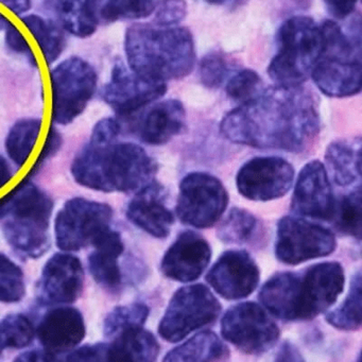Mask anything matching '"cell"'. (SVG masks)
I'll return each instance as SVG.
<instances>
[{
	"label": "cell",
	"mask_w": 362,
	"mask_h": 362,
	"mask_svg": "<svg viewBox=\"0 0 362 362\" xmlns=\"http://www.w3.org/2000/svg\"><path fill=\"white\" fill-rule=\"evenodd\" d=\"M13 177L11 166L4 156H0V189L5 187Z\"/></svg>",
	"instance_id": "obj_47"
},
{
	"label": "cell",
	"mask_w": 362,
	"mask_h": 362,
	"mask_svg": "<svg viewBox=\"0 0 362 362\" xmlns=\"http://www.w3.org/2000/svg\"><path fill=\"white\" fill-rule=\"evenodd\" d=\"M52 122L61 126L79 117L97 90L98 77L94 67L79 57H71L50 73Z\"/></svg>",
	"instance_id": "obj_8"
},
{
	"label": "cell",
	"mask_w": 362,
	"mask_h": 362,
	"mask_svg": "<svg viewBox=\"0 0 362 362\" xmlns=\"http://www.w3.org/2000/svg\"><path fill=\"white\" fill-rule=\"evenodd\" d=\"M35 336L31 320L23 313L9 315L0 321V355L5 349L29 346Z\"/></svg>",
	"instance_id": "obj_32"
},
{
	"label": "cell",
	"mask_w": 362,
	"mask_h": 362,
	"mask_svg": "<svg viewBox=\"0 0 362 362\" xmlns=\"http://www.w3.org/2000/svg\"><path fill=\"white\" fill-rule=\"evenodd\" d=\"M336 247L334 233L321 224L293 216L279 220L275 255L284 264L296 266L307 260L325 257Z\"/></svg>",
	"instance_id": "obj_13"
},
{
	"label": "cell",
	"mask_w": 362,
	"mask_h": 362,
	"mask_svg": "<svg viewBox=\"0 0 362 362\" xmlns=\"http://www.w3.org/2000/svg\"><path fill=\"white\" fill-rule=\"evenodd\" d=\"M166 92L165 82L146 79L124 63L117 62L112 69L111 79L103 88V99L120 116H129L158 100Z\"/></svg>",
	"instance_id": "obj_15"
},
{
	"label": "cell",
	"mask_w": 362,
	"mask_h": 362,
	"mask_svg": "<svg viewBox=\"0 0 362 362\" xmlns=\"http://www.w3.org/2000/svg\"><path fill=\"white\" fill-rule=\"evenodd\" d=\"M105 343V361H154L160 354V344L152 332L135 326L122 330Z\"/></svg>",
	"instance_id": "obj_24"
},
{
	"label": "cell",
	"mask_w": 362,
	"mask_h": 362,
	"mask_svg": "<svg viewBox=\"0 0 362 362\" xmlns=\"http://www.w3.org/2000/svg\"><path fill=\"white\" fill-rule=\"evenodd\" d=\"M149 317V308L141 303L118 306L114 308L103 321V334L107 338H113L122 330L135 326H144Z\"/></svg>",
	"instance_id": "obj_34"
},
{
	"label": "cell",
	"mask_w": 362,
	"mask_h": 362,
	"mask_svg": "<svg viewBox=\"0 0 362 362\" xmlns=\"http://www.w3.org/2000/svg\"><path fill=\"white\" fill-rule=\"evenodd\" d=\"M361 274L351 279L349 294L342 305L326 315V321L341 330H356L361 326Z\"/></svg>",
	"instance_id": "obj_31"
},
{
	"label": "cell",
	"mask_w": 362,
	"mask_h": 362,
	"mask_svg": "<svg viewBox=\"0 0 362 362\" xmlns=\"http://www.w3.org/2000/svg\"><path fill=\"white\" fill-rule=\"evenodd\" d=\"M276 360L279 361H302L303 358L296 347L292 346L290 343H284L277 354Z\"/></svg>",
	"instance_id": "obj_46"
},
{
	"label": "cell",
	"mask_w": 362,
	"mask_h": 362,
	"mask_svg": "<svg viewBox=\"0 0 362 362\" xmlns=\"http://www.w3.org/2000/svg\"><path fill=\"white\" fill-rule=\"evenodd\" d=\"M84 289V269L77 256L57 253L44 266L37 284V302L41 305L73 304Z\"/></svg>",
	"instance_id": "obj_16"
},
{
	"label": "cell",
	"mask_w": 362,
	"mask_h": 362,
	"mask_svg": "<svg viewBox=\"0 0 362 362\" xmlns=\"http://www.w3.org/2000/svg\"><path fill=\"white\" fill-rule=\"evenodd\" d=\"M71 173L79 185L88 189L132 192L153 181L158 164L136 144L90 139L74 158Z\"/></svg>",
	"instance_id": "obj_3"
},
{
	"label": "cell",
	"mask_w": 362,
	"mask_h": 362,
	"mask_svg": "<svg viewBox=\"0 0 362 362\" xmlns=\"http://www.w3.org/2000/svg\"><path fill=\"white\" fill-rule=\"evenodd\" d=\"M221 305L202 284L180 288L171 298L158 326V334L168 342H179L190 332L214 323Z\"/></svg>",
	"instance_id": "obj_9"
},
{
	"label": "cell",
	"mask_w": 362,
	"mask_h": 362,
	"mask_svg": "<svg viewBox=\"0 0 362 362\" xmlns=\"http://www.w3.org/2000/svg\"><path fill=\"white\" fill-rule=\"evenodd\" d=\"M9 24V20L3 13H0V31L6 30Z\"/></svg>",
	"instance_id": "obj_48"
},
{
	"label": "cell",
	"mask_w": 362,
	"mask_h": 362,
	"mask_svg": "<svg viewBox=\"0 0 362 362\" xmlns=\"http://www.w3.org/2000/svg\"><path fill=\"white\" fill-rule=\"evenodd\" d=\"M52 8L61 26L75 37H88L96 31L88 0H52Z\"/></svg>",
	"instance_id": "obj_30"
},
{
	"label": "cell",
	"mask_w": 362,
	"mask_h": 362,
	"mask_svg": "<svg viewBox=\"0 0 362 362\" xmlns=\"http://www.w3.org/2000/svg\"><path fill=\"white\" fill-rule=\"evenodd\" d=\"M52 197L25 179L0 199L1 230L8 245L24 259H37L50 245Z\"/></svg>",
	"instance_id": "obj_5"
},
{
	"label": "cell",
	"mask_w": 362,
	"mask_h": 362,
	"mask_svg": "<svg viewBox=\"0 0 362 362\" xmlns=\"http://www.w3.org/2000/svg\"><path fill=\"white\" fill-rule=\"evenodd\" d=\"M92 245L94 251L88 256V270L93 279L105 291L118 293L122 285L118 259L124 251L122 236L110 228L101 233Z\"/></svg>",
	"instance_id": "obj_22"
},
{
	"label": "cell",
	"mask_w": 362,
	"mask_h": 362,
	"mask_svg": "<svg viewBox=\"0 0 362 362\" xmlns=\"http://www.w3.org/2000/svg\"><path fill=\"white\" fill-rule=\"evenodd\" d=\"M344 284V271L339 262H322L302 272L273 275L262 286L259 300L279 319L310 320L334 304Z\"/></svg>",
	"instance_id": "obj_2"
},
{
	"label": "cell",
	"mask_w": 362,
	"mask_h": 362,
	"mask_svg": "<svg viewBox=\"0 0 362 362\" xmlns=\"http://www.w3.org/2000/svg\"><path fill=\"white\" fill-rule=\"evenodd\" d=\"M113 209L107 203L73 198L65 202L54 221L59 249L76 252L93 245L95 239L111 228Z\"/></svg>",
	"instance_id": "obj_10"
},
{
	"label": "cell",
	"mask_w": 362,
	"mask_h": 362,
	"mask_svg": "<svg viewBox=\"0 0 362 362\" xmlns=\"http://www.w3.org/2000/svg\"><path fill=\"white\" fill-rule=\"evenodd\" d=\"M294 169L276 156L255 158L245 163L236 184L241 196L253 201H271L285 196L293 185Z\"/></svg>",
	"instance_id": "obj_14"
},
{
	"label": "cell",
	"mask_w": 362,
	"mask_h": 362,
	"mask_svg": "<svg viewBox=\"0 0 362 362\" xmlns=\"http://www.w3.org/2000/svg\"><path fill=\"white\" fill-rule=\"evenodd\" d=\"M205 1L213 5H226V4L233 3L234 0H205Z\"/></svg>",
	"instance_id": "obj_49"
},
{
	"label": "cell",
	"mask_w": 362,
	"mask_h": 362,
	"mask_svg": "<svg viewBox=\"0 0 362 362\" xmlns=\"http://www.w3.org/2000/svg\"><path fill=\"white\" fill-rule=\"evenodd\" d=\"M0 4L11 10L14 14L26 13L30 10L31 5H33V0H0Z\"/></svg>",
	"instance_id": "obj_45"
},
{
	"label": "cell",
	"mask_w": 362,
	"mask_h": 362,
	"mask_svg": "<svg viewBox=\"0 0 362 362\" xmlns=\"http://www.w3.org/2000/svg\"><path fill=\"white\" fill-rule=\"evenodd\" d=\"M228 65L219 54H209L200 64V77L204 86L218 88L228 76Z\"/></svg>",
	"instance_id": "obj_38"
},
{
	"label": "cell",
	"mask_w": 362,
	"mask_h": 362,
	"mask_svg": "<svg viewBox=\"0 0 362 362\" xmlns=\"http://www.w3.org/2000/svg\"><path fill=\"white\" fill-rule=\"evenodd\" d=\"M220 128L233 143L298 153L319 133L320 117L313 97L300 86H276L233 110Z\"/></svg>",
	"instance_id": "obj_1"
},
{
	"label": "cell",
	"mask_w": 362,
	"mask_h": 362,
	"mask_svg": "<svg viewBox=\"0 0 362 362\" xmlns=\"http://www.w3.org/2000/svg\"><path fill=\"white\" fill-rule=\"evenodd\" d=\"M35 334L45 351L59 357L73 351L86 338L83 315L79 309L71 306L52 308L40 322Z\"/></svg>",
	"instance_id": "obj_20"
},
{
	"label": "cell",
	"mask_w": 362,
	"mask_h": 362,
	"mask_svg": "<svg viewBox=\"0 0 362 362\" xmlns=\"http://www.w3.org/2000/svg\"><path fill=\"white\" fill-rule=\"evenodd\" d=\"M42 130V119L24 118L10 129L6 139V151L12 162L23 167L33 154Z\"/></svg>",
	"instance_id": "obj_28"
},
{
	"label": "cell",
	"mask_w": 362,
	"mask_h": 362,
	"mask_svg": "<svg viewBox=\"0 0 362 362\" xmlns=\"http://www.w3.org/2000/svg\"><path fill=\"white\" fill-rule=\"evenodd\" d=\"M279 50L271 61L268 74L276 86H300L311 77L324 46L323 31L313 18L294 16L277 33Z\"/></svg>",
	"instance_id": "obj_7"
},
{
	"label": "cell",
	"mask_w": 362,
	"mask_h": 362,
	"mask_svg": "<svg viewBox=\"0 0 362 362\" xmlns=\"http://www.w3.org/2000/svg\"><path fill=\"white\" fill-rule=\"evenodd\" d=\"M262 82L255 71L245 69L230 78L226 84V93L237 103H247L255 98L262 90Z\"/></svg>",
	"instance_id": "obj_37"
},
{
	"label": "cell",
	"mask_w": 362,
	"mask_h": 362,
	"mask_svg": "<svg viewBox=\"0 0 362 362\" xmlns=\"http://www.w3.org/2000/svg\"><path fill=\"white\" fill-rule=\"evenodd\" d=\"M65 360L69 362L105 361V343L84 345L74 349L65 356Z\"/></svg>",
	"instance_id": "obj_42"
},
{
	"label": "cell",
	"mask_w": 362,
	"mask_h": 362,
	"mask_svg": "<svg viewBox=\"0 0 362 362\" xmlns=\"http://www.w3.org/2000/svg\"><path fill=\"white\" fill-rule=\"evenodd\" d=\"M257 224V219L250 211L236 207L220 223L217 236L226 243H245L255 234Z\"/></svg>",
	"instance_id": "obj_33"
},
{
	"label": "cell",
	"mask_w": 362,
	"mask_h": 362,
	"mask_svg": "<svg viewBox=\"0 0 362 362\" xmlns=\"http://www.w3.org/2000/svg\"><path fill=\"white\" fill-rule=\"evenodd\" d=\"M260 272L247 251L224 252L206 275L207 283L222 298L240 300L257 288Z\"/></svg>",
	"instance_id": "obj_17"
},
{
	"label": "cell",
	"mask_w": 362,
	"mask_h": 362,
	"mask_svg": "<svg viewBox=\"0 0 362 362\" xmlns=\"http://www.w3.org/2000/svg\"><path fill=\"white\" fill-rule=\"evenodd\" d=\"M156 8V24L160 26H173L181 22L187 10L184 0H162Z\"/></svg>",
	"instance_id": "obj_39"
},
{
	"label": "cell",
	"mask_w": 362,
	"mask_h": 362,
	"mask_svg": "<svg viewBox=\"0 0 362 362\" xmlns=\"http://www.w3.org/2000/svg\"><path fill=\"white\" fill-rule=\"evenodd\" d=\"M6 45L14 54L25 57L33 66H37V58L28 42L20 30L10 22L6 28Z\"/></svg>",
	"instance_id": "obj_40"
},
{
	"label": "cell",
	"mask_w": 362,
	"mask_h": 362,
	"mask_svg": "<svg viewBox=\"0 0 362 362\" xmlns=\"http://www.w3.org/2000/svg\"><path fill=\"white\" fill-rule=\"evenodd\" d=\"M358 0H324L328 11L334 18L342 20L355 9Z\"/></svg>",
	"instance_id": "obj_43"
},
{
	"label": "cell",
	"mask_w": 362,
	"mask_h": 362,
	"mask_svg": "<svg viewBox=\"0 0 362 362\" xmlns=\"http://www.w3.org/2000/svg\"><path fill=\"white\" fill-rule=\"evenodd\" d=\"M158 5V0H88V11L97 25L145 18Z\"/></svg>",
	"instance_id": "obj_26"
},
{
	"label": "cell",
	"mask_w": 362,
	"mask_h": 362,
	"mask_svg": "<svg viewBox=\"0 0 362 362\" xmlns=\"http://www.w3.org/2000/svg\"><path fill=\"white\" fill-rule=\"evenodd\" d=\"M326 163L334 183L349 186L361 177V141L342 139L330 144L326 150Z\"/></svg>",
	"instance_id": "obj_25"
},
{
	"label": "cell",
	"mask_w": 362,
	"mask_h": 362,
	"mask_svg": "<svg viewBox=\"0 0 362 362\" xmlns=\"http://www.w3.org/2000/svg\"><path fill=\"white\" fill-rule=\"evenodd\" d=\"M185 109L180 101L170 99L150 107L137 124L139 139L148 145L168 143L184 128Z\"/></svg>",
	"instance_id": "obj_23"
},
{
	"label": "cell",
	"mask_w": 362,
	"mask_h": 362,
	"mask_svg": "<svg viewBox=\"0 0 362 362\" xmlns=\"http://www.w3.org/2000/svg\"><path fill=\"white\" fill-rule=\"evenodd\" d=\"M61 147H62V136H61L58 130L52 127V128H50L49 132H48L47 139H46L43 150H42L41 153H40L37 162L33 165L26 179L29 180L31 175L39 173L40 169H41L42 167L45 165V163L49 160L54 154H57V152L61 149Z\"/></svg>",
	"instance_id": "obj_41"
},
{
	"label": "cell",
	"mask_w": 362,
	"mask_h": 362,
	"mask_svg": "<svg viewBox=\"0 0 362 362\" xmlns=\"http://www.w3.org/2000/svg\"><path fill=\"white\" fill-rule=\"evenodd\" d=\"M22 21L37 40L47 64L56 62L66 47V37L61 27L35 14L25 16Z\"/></svg>",
	"instance_id": "obj_29"
},
{
	"label": "cell",
	"mask_w": 362,
	"mask_h": 362,
	"mask_svg": "<svg viewBox=\"0 0 362 362\" xmlns=\"http://www.w3.org/2000/svg\"><path fill=\"white\" fill-rule=\"evenodd\" d=\"M361 190L358 187L345 196L339 206H336L334 216L337 215V228L349 236L361 239Z\"/></svg>",
	"instance_id": "obj_36"
},
{
	"label": "cell",
	"mask_w": 362,
	"mask_h": 362,
	"mask_svg": "<svg viewBox=\"0 0 362 362\" xmlns=\"http://www.w3.org/2000/svg\"><path fill=\"white\" fill-rule=\"evenodd\" d=\"M211 258L209 243L197 233H182L163 257L165 276L181 283L196 281L206 270Z\"/></svg>",
	"instance_id": "obj_19"
},
{
	"label": "cell",
	"mask_w": 362,
	"mask_h": 362,
	"mask_svg": "<svg viewBox=\"0 0 362 362\" xmlns=\"http://www.w3.org/2000/svg\"><path fill=\"white\" fill-rule=\"evenodd\" d=\"M228 194L217 177L192 173L182 180L177 215L182 223L196 228L217 223L228 206Z\"/></svg>",
	"instance_id": "obj_11"
},
{
	"label": "cell",
	"mask_w": 362,
	"mask_h": 362,
	"mask_svg": "<svg viewBox=\"0 0 362 362\" xmlns=\"http://www.w3.org/2000/svg\"><path fill=\"white\" fill-rule=\"evenodd\" d=\"M221 334L239 351L262 355L279 340V328L262 307L245 302L226 311L222 317Z\"/></svg>",
	"instance_id": "obj_12"
},
{
	"label": "cell",
	"mask_w": 362,
	"mask_h": 362,
	"mask_svg": "<svg viewBox=\"0 0 362 362\" xmlns=\"http://www.w3.org/2000/svg\"><path fill=\"white\" fill-rule=\"evenodd\" d=\"M291 211L313 219L332 220L336 201L327 171L319 160H313L300 170L294 187Z\"/></svg>",
	"instance_id": "obj_18"
},
{
	"label": "cell",
	"mask_w": 362,
	"mask_h": 362,
	"mask_svg": "<svg viewBox=\"0 0 362 362\" xmlns=\"http://www.w3.org/2000/svg\"><path fill=\"white\" fill-rule=\"evenodd\" d=\"M164 187L152 181L141 188L127 207V218L135 226L156 238H166L175 223V216L165 205Z\"/></svg>",
	"instance_id": "obj_21"
},
{
	"label": "cell",
	"mask_w": 362,
	"mask_h": 362,
	"mask_svg": "<svg viewBox=\"0 0 362 362\" xmlns=\"http://www.w3.org/2000/svg\"><path fill=\"white\" fill-rule=\"evenodd\" d=\"M324 46L311 77L326 96H354L361 90L360 27L345 33L332 21L321 25Z\"/></svg>",
	"instance_id": "obj_6"
},
{
	"label": "cell",
	"mask_w": 362,
	"mask_h": 362,
	"mask_svg": "<svg viewBox=\"0 0 362 362\" xmlns=\"http://www.w3.org/2000/svg\"><path fill=\"white\" fill-rule=\"evenodd\" d=\"M228 357V346L215 332H202L169 351L164 361H217Z\"/></svg>",
	"instance_id": "obj_27"
},
{
	"label": "cell",
	"mask_w": 362,
	"mask_h": 362,
	"mask_svg": "<svg viewBox=\"0 0 362 362\" xmlns=\"http://www.w3.org/2000/svg\"><path fill=\"white\" fill-rule=\"evenodd\" d=\"M26 294L22 268L7 255L0 253V302L18 303Z\"/></svg>",
	"instance_id": "obj_35"
},
{
	"label": "cell",
	"mask_w": 362,
	"mask_h": 362,
	"mask_svg": "<svg viewBox=\"0 0 362 362\" xmlns=\"http://www.w3.org/2000/svg\"><path fill=\"white\" fill-rule=\"evenodd\" d=\"M124 50L129 69L153 81L186 77L196 61L192 33L182 27L133 25L127 30Z\"/></svg>",
	"instance_id": "obj_4"
},
{
	"label": "cell",
	"mask_w": 362,
	"mask_h": 362,
	"mask_svg": "<svg viewBox=\"0 0 362 362\" xmlns=\"http://www.w3.org/2000/svg\"><path fill=\"white\" fill-rule=\"evenodd\" d=\"M59 358L54 354L45 351V349H33V351H25L18 356L16 361L21 362H52L58 361Z\"/></svg>",
	"instance_id": "obj_44"
}]
</instances>
